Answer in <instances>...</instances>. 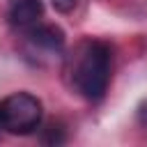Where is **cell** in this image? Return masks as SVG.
<instances>
[{"label":"cell","instance_id":"cell-1","mask_svg":"<svg viewBox=\"0 0 147 147\" xmlns=\"http://www.w3.org/2000/svg\"><path fill=\"white\" fill-rule=\"evenodd\" d=\"M113 69V48L106 41L87 39L74 51L71 87L87 101H101L106 96Z\"/></svg>","mask_w":147,"mask_h":147},{"label":"cell","instance_id":"cell-2","mask_svg":"<svg viewBox=\"0 0 147 147\" xmlns=\"http://www.w3.org/2000/svg\"><path fill=\"white\" fill-rule=\"evenodd\" d=\"M44 106L30 92H14L0 101V131L11 136H30L41 126Z\"/></svg>","mask_w":147,"mask_h":147},{"label":"cell","instance_id":"cell-3","mask_svg":"<svg viewBox=\"0 0 147 147\" xmlns=\"http://www.w3.org/2000/svg\"><path fill=\"white\" fill-rule=\"evenodd\" d=\"M64 30L55 23L32 25L21 39V53L23 57L34 67H51L55 64L64 53Z\"/></svg>","mask_w":147,"mask_h":147},{"label":"cell","instance_id":"cell-4","mask_svg":"<svg viewBox=\"0 0 147 147\" xmlns=\"http://www.w3.org/2000/svg\"><path fill=\"white\" fill-rule=\"evenodd\" d=\"M41 16H44L41 0H11L7 7V23L18 30H28L37 25Z\"/></svg>","mask_w":147,"mask_h":147},{"label":"cell","instance_id":"cell-5","mask_svg":"<svg viewBox=\"0 0 147 147\" xmlns=\"http://www.w3.org/2000/svg\"><path fill=\"white\" fill-rule=\"evenodd\" d=\"M64 140H67V133H64L62 124H55V122H51L41 133V142H46V145H62Z\"/></svg>","mask_w":147,"mask_h":147},{"label":"cell","instance_id":"cell-6","mask_svg":"<svg viewBox=\"0 0 147 147\" xmlns=\"http://www.w3.org/2000/svg\"><path fill=\"white\" fill-rule=\"evenodd\" d=\"M53 2V7L60 11V14H69V11H74V7L78 5V0H51Z\"/></svg>","mask_w":147,"mask_h":147},{"label":"cell","instance_id":"cell-7","mask_svg":"<svg viewBox=\"0 0 147 147\" xmlns=\"http://www.w3.org/2000/svg\"><path fill=\"white\" fill-rule=\"evenodd\" d=\"M138 117H140V122L147 126V103H142V106H140V110H138Z\"/></svg>","mask_w":147,"mask_h":147}]
</instances>
